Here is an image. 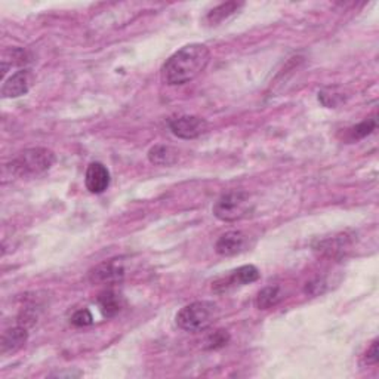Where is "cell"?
<instances>
[{
	"instance_id": "cell-1",
	"label": "cell",
	"mask_w": 379,
	"mask_h": 379,
	"mask_svg": "<svg viewBox=\"0 0 379 379\" xmlns=\"http://www.w3.org/2000/svg\"><path fill=\"white\" fill-rule=\"evenodd\" d=\"M210 61L206 45L191 43L175 52L162 67V80L166 85H186L199 77Z\"/></svg>"
},
{
	"instance_id": "cell-2",
	"label": "cell",
	"mask_w": 379,
	"mask_h": 379,
	"mask_svg": "<svg viewBox=\"0 0 379 379\" xmlns=\"http://www.w3.org/2000/svg\"><path fill=\"white\" fill-rule=\"evenodd\" d=\"M218 305L210 301H196L181 308L177 314V325L187 332L205 330L218 318Z\"/></svg>"
},
{
	"instance_id": "cell-3",
	"label": "cell",
	"mask_w": 379,
	"mask_h": 379,
	"mask_svg": "<svg viewBox=\"0 0 379 379\" xmlns=\"http://www.w3.org/2000/svg\"><path fill=\"white\" fill-rule=\"evenodd\" d=\"M55 163L54 151L36 147L23 151L18 158L11 163V171H14L19 177H34V175L45 173L50 171Z\"/></svg>"
},
{
	"instance_id": "cell-4",
	"label": "cell",
	"mask_w": 379,
	"mask_h": 379,
	"mask_svg": "<svg viewBox=\"0 0 379 379\" xmlns=\"http://www.w3.org/2000/svg\"><path fill=\"white\" fill-rule=\"evenodd\" d=\"M249 194L240 190H232L222 194L212 208L213 215L224 222H235L245 218L250 212Z\"/></svg>"
},
{
	"instance_id": "cell-5",
	"label": "cell",
	"mask_w": 379,
	"mask_h": 379,
	"mask_svg": "<svg viewBox=\"0 0 379 379\" xmlns=\"http://www.w3.org/2000/svg\"><path fill=\"white\" fill-rule=\"evenodd\" d=\"M169 129L181 140H194L208 131V122L199 116H180L169 120Z\"/></svg>"
},
{
	"instance_id": "cell-6",
	"label": "cell",
	"mask_w": 379,
	"mask_h": 379,
	"mask_svg": "<svg viewBox=\"0 0 379 379\" xmlns=\"http://www.w3.org/2000/svg\"><path fill=\"white\" fill-rule=\"evenodd\" d=\"M124 277V268L119 261L111 259L102 262V264L96 266L91 273L89 279L92 283H101V285H113L122 281Z\"/></svg>"
},
{
	"instance_id": "cell-7",
	"label": "cell",
	"mask_w": 379,
	"mask_h": 379,
	"mask_svg": "<svg viewBox=\"0 0 379 379\" xmlns=\"http://www.w3.org/2000/svg\"><path fill=\"white\" fill-rule=\"evenodd\" d=\"M86 188L92 194H101L110 186V172L105 164L100 162H94L86 169L85 177Z\"/></svg>"
},
{
	"instance_id": "cell-8",
	"label": "cell",
	"mask_w": 379,
	"mask_h": 379,
	"mask_svg": "<svg viewBox=\"0 0 379 379\" xmlns=\"http://www.w3.org/2000/svg\"><path fill=\"white\" fill-rule=\"evenodd\" d=\"M32 85V74L28 70H19L14 73L2 86L3 98H18L28 92Z\"/></svg>"
},
{
	"instance_id": "cell-9",
	"label": "cell",
	"mask_w": 379,
	"mask_h": 379,
	"mask_svg": "<svg viewBox=\"0 0 379 379\" xmlns=\"http://www.w3.org/2000/svg\"><path fill=\"white\" fill-rule=\"evenodd\" d=\"M245 241L246 237L241 231H228L217 240L215 250L221 257L237 255L239 252H241V249L245 248Z\"/></svg>"
},
{
	"instance_id": "cell-10",
	"label": "cell",
	"mask_w": 379,
	"mask_h": 379,
	"mask_svg": "<svg viewBox=\"0 0 379 379\" xmlns=\"http://www.w3.org/2000/svg\"><path fill=\"white\" fill-rule=\"evenodd\" d=\"M28 339V334L25 327L15 326L8 329L2 336V343H0V351L3 356L14 354L18 349H21Z\"/></svg>"
},
{
	"instance_id": "cell-11",
	"label": "cell",
	"mask_w": 379,
	"mask_h": 379,
	"mask_svg": "<svg viewBox=\"0 0 379 379\" xmlns=\"http://www.w3.org/2000/svg\"><path fill=\"white\" fill-rule=\"evenodd\" d=\"M149 160L155 166H172L178 160V151L171 145H154L149 151Z\"/></svg>"
},
{
	"instance_id": "cell-12",
	"label": "cell",
	"mask_w": 379,
	"mask_h": 379,
	"mask_svg": "<svg viewBox=\"0 0 379 379\" xmlns=\"http://www.w3.org/2000/svg\"><path fill=\"white\" fill-rule=\"evenodd\" d=\"M259 279V270L255 266H243L232 271V274L224 280V288L228 286H243L254 283Z\"/></svg>"
},
{
	"instance_id": "cell-13",
	"label": "cell",
	"mask_w": 379,
	"mask_h": 379,
	"mask_svg": "<svg viewBox=\"0 0 379 379\" xmlns=\"http://www.w3.org/2000/svg\"><path fill=\"white\" fill-rule=\"evenodd\" d=\"M98 305L105 317H113L122 308V298L114 290H105L98 296Z\"/></svg>"
},
{
	"instance_id": "cell-14",
	"label": "cell",
	"mask_w": 379,
	"mask_h": 379,
	"mask_svg": "<svg viewBox=\"0 0 379 379\" xmlns=\"http://www.w3.org/2000/svg\"><path fill=\"white\" fill-rule=\"evenodd\" d=\"M281 301V290L279 286H267L261 289L255 299V305L259 310H268L276 307Z\"/></svg>"
},
{
	"instance_id": "cell-15",
	"label": "cell",
	"mask_w": 379,
	"mask_h": 379,
	"mask_svg": "<svg viewBox=\"0 0 379 379\" xmlns=\"http://www.w3.org/2000/svg\"><path fill=\"white\" fill-rule=\"evenodd\" d=\"M241 6H243V3H239V2H227V3H222V5L217 6V8H213L206 17L208 23L212 25L219 24L224 21V19H227L228 17H231L232 14H236Z\"/></svg>"
},
{
	"instance_id": "cell-16",
	"label": "cell",
	"mask_w": 379,
	"mask_h": 379,
	"mask_svg": "<svg viewBox=\"0 0 379 379\" xmlns=\"http://www.w3.org/2000/svg\"><path fill=\"white\" fill-rule=\"evenodd\" d=\"M375 129H376V119L371 118V119H367V120H363L362 123L356 124L354 128L349 129L348 137H349V140H351V141H358V140L366 138L367 135H371Z\"/></svg>"
},
{
	"instance_id": "cell-17",
	"label": "cell",
	"mask_w": 379,
	"mask_h": 379,
	"mask_svg": "<svg viewBox=\"0 0 379 379\" xmlns=\"http://www.w3.org/2000/svg\"><path fill=\"white\" fill-rule=\"evenodd\" d=\"M94 323V317L91 314L89 310H79L76 311V313L72 316V325L76 327H86L91 326Z\"/></svg>"
},
{
	"instance_id": "cell-18",
	"label": "cell",
	"mask_w": 379,
	"mask_h": 379,
	"mask_svg": "<svg viewBox=\"0 0 379 379\" xmlns=\"http://www.w3.org/2000/svg\"><path fill=\"white\" fill-rule=\"evenodd\" d=\"M228 341H230V335L226 332V330H218V332H215V334L209 336L208 343H206L208 344L206 348L218 349V348L226 347Z\"/></svg>"
},
{
	"instance_id": "cell-19",
	"label": "cell",
	"mask_w": 379,
	"mask_h": 379,
	"mask_svg": "<svg viewBox=\"0 0 379 379\" xmlns=\"http://www.w3.org/2000/svg\"><path fill=\"white\" fill-rule=\"evenodd\" d=\"M378 339H375V341L372 343L371 348L367 349L366 354H365V362L367 365H376L378 360H379V351H378Z\"/></svg>"
}]
</instances>
